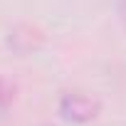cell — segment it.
Masks as SVG:
<instances>
[{
	"label": "cell",
	"mask_w": 126,
	"mask_h": 126,
	"mask_svg": "<svg viewBox=\"0 0 126 126\" xmlns=\"http://www.w3.org/2000/svg\"><path fill=\"white\" fill-rule=\"evenodd\" d=\"M59 114L72 124H87L99 114V101L84 92H69L59 101Z\"/></svg>",
	"instance_id": "cell-1"
},
{
	"label": "cell",
	"mask_w": 126,
	"mask_h": 126,
	"mask_svg": "<svg viewBox=\"0 0 126 126\" xmlns=\"http://www.w3.org/2000/svg\"><path fill=\"white\" fill-rule=\"evenodd\" d=\"M13 101H15V87L8 79H0V116L8 114V109L13 106Z\"/></svg>",
	"instance_id": "cell-2"
},
{
	"label": "cell",
	"mask_w": 126,
	"mask_h": 126,
	"mask_svg": "<svg viewBox=\"0 0 126 126\" xmlns=\"http://www.w3.org/2000/svg\"><path fill=\"white\" fill-rule=\"evenodd\" d=\"M116 10H119V17L126 22V0H116Z\"/></svg>",
	"instance_id": "cell-3"
}]
</instances>
